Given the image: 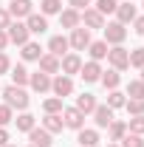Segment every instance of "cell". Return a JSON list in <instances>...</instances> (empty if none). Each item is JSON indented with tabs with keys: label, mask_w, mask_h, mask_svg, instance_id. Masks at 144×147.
Listing matches in <instances>:
<instances>
[{
	"label": "cell",
	"mask_w": 144,
	"mask_h": 147,
	"mask_svg": "<svg viewBox=\"0 0 144 147\" xmlns=\"http://www.w3.org/2000/svg\"><path fill=\"white\" fill-rule=\"evenodd\" d=\"M119 147H144V139L136 136V133H124V139H122Z\"/></svg>",
	"instance_id": "cell-37"
},
{
	"label": "cell",
	"mask_w": 144,
	"mask_h": 147,
	"mask_svg": "<svg viewBox=\"0 0 144 147\" xmlns=\"http://www.w3.org/2000/svg\"><path fill=\"white\" fill-rule=\"evenodd\" d=\"M79 26H85V28H105V17L96 11V9H85L82 14H79Z\"/></svg>",
	"instance_id": "cell-9"
},
{
	"label": "cell",
	"mask_w": 144,
	"mask_h": 147,
	"mask_svg": "<svg viewBox=\"0 0 144 147\" xmlns=\"http://www.w3.org/2000/svg\"><path fill=\"white\" fill-rule=\"evenodd\" d=\"M59 26H62V28H76V26H79V11H76V9L59 11Z\"/></svg>",
	"instance_id": "cell-25"
},
{
	"label": "cell",
	"mask_w": 144,
	"mask_h": 147,
	"mask_svg": "<svg viewBox=\"0 0 144 147\" xmlns=\"http://www.w3.org/2000/svg\"><path fill=\"white\" fill-rule=\"evenodd\" d=\"M26 26H28L31 34H42L48 28V20H45V14H28L26 17Z\"/></svg>",
	"instance_id": "cell-19"
},
{
	"label": "cell",
	"mask_w": 144,
	"mask_h": 147,
	"mask_svg": "<svg viewBox=\"0 0 144 147\" xmlns=\"http://www.w3.org/2000/svg\"><path fill=\"white\" fill-rule=\"evenodd\" d=\"M124 96H127V93H122L119 88H116V91H110V93H108V108H113V110H116V108H124V102H127Z\"/></svg>",
	"instance_id": "cell-30"
},
{
	"label": "cell",
	"mask_w": 144,
	"mask_h": 147,
	"mask_svg": "<svg viewBox=\"0 0 144 147\" xmlns=\"http://www.w3.org/2000/svg\"><path fill=\"white\" fill-rule=\"evenodd\" d=\"M124 110L130 113V116H144V99H127Z\"/></svg>",
	"instance_id": "cell-31"
},
{
	"label": "cell",
	"mask_w": 144,
	"mask_h": 147,
	"mask_svg": "<svg viewBox=\"0 0 144 147\" xmlns=\"http://www.w3.org/2000/svg\"><path fill=\"white\" fill-rule=\"evenodd\" d=\"M62 122H65V127H71V130H82L85 127V113L76 110V108H65L62 110Z\"/></svg>",
	"instance_id": "cell-8"
},
{
	"label": "cell",
	"mask_w": 144,
	"mask_h": 147,
	"mask_svg": "<svg viewBox=\"0 0 144 147\" xmlns=\"http://www.w3.org/2000/svg\"><path fill=\"white\" fill-rule=\"evenodd\" d=\"M102 31H105V42H108V45H122L124 37H127V28L122 23H105Z\"/></svg>",
	"instance_id": "cell-4"
},
{
	"label": "cell",
	"mask_w": 144,
	"mask_h": 147,
	"mask_svg": "<svg viewBox=\"0 0 144 147\" xmlns=\"http://www.w3.org/2000/svg\"><path fill=\"white\" fill-rule=\"evenodd\" d=\"M6 34H9V42H14V45H26L28 37H31V31H28L26 23H20V20H17V23H9Z\"/></svg>",
	"instance_id": "cell-3"
},
{
	"label": "cell",
	"mask_w": 144,
	"mask_h": 147,
	"mask_svg": "<svg viewBox=\"0 0 144 147\" xmlns=\"http://www.w3.org/2000/svg\"><path fill=\"white\" fill-rule=\"evenodd\" d=\"M127 96H130V99H144V82L141 79H133V82L127 85Z\"/></svg>",
	"instance_id": "cell-32"
},
{
	"label": "cell",
	"mask_w": 144,
	"mask_h": 147,
	"mask_svg": "<svg viewBox=\"0 0 144 147\" xmlns=\"http://www.w3.org/2000/svg\"><path fill=\"white\" fill-rule=\"evenodd\" d=\"M113 14H116V23H122V26H127V23H133V20L139 17V14H136V6H133V3H119Z\"/></svg>",
	"instance_id": "cell-14"
},
{
	"label": "cell",
	"mask_w": 144,
	"mask_h": 147,
	"mask_svg": "<svg viewBox=\"0 0 144 147\" xmlns=\"http://www.w3.org/2000/svg\"><path fill=\"white\" fill-rule=\"evenodd\" d=\"M108 62L113 71H124V68H130V51L122 45H113V48H108Z\"/></svg>",
	"instance_id": "cell-2"
},
{
	"label": "cell",
	"mask_w": 144,
	"mask_h": 147,
	"mask_svg": "<svg viewBox=\"0 0 144 147\" xmlns=\"http://www.w3.org/2000/svg\"><path fill=\"white\" fill-rule=\"evenodd\" d=\"M11 122H14V110L3 102V105H0V127H6V125H11Z\"/></svg>",
	"instance_id": "cell-36"
},
{
	"label": "cell",
	"mask_w": 144,
	"mask_h": 147,
	"mask_svg": "<svg viewBox=\"0 0 144 147\" xmlns=\"http://www.w3.org/2000/svg\"><path fill=\"white\" fill-rule=\"evenodd\" d=\"M6 11L14 20H23V17H28V14H34V3H31V0H11Z\"/></svg>",
	"instance_id": "cell-7"
},
{
	"label": "cell",
	"mask_w": 144,
	"mask_h": 147,
	"mask_svg": "<svg viewBox=\"0 0 144 147\" xmlns=\"http://www.w3.org/2000/svg\"><path fill=\"white\" fill-rule=\"evenodd\" d=\"M68 48H71V45H68V37H62V34H54L51 40H48V54L59 57V59L68 54Z\"/></svg>",
	"instance_id": "cell-13"
},
{
	"label": "cell",
	"mask_w": 144,
	"mask_h": 147,
	"mask_svg": "<svg viewBox=\"0 0 144 147\" xmlns=\"http://www.w3.org/2000/svg\"><path fill=\"white\" fill-rule=\"evenodd\" d=\"M28 142H31L34 147H51V144H54L51 133H48L45 127H31V130H28Z\"/></svg>",
	"instance_id": "cell-10"
},
{
	"label": "cell",
	"mask_w": 144,
	"mask_h": 147,
	"mask_svg": "<svg viewBox=\"0 0 144 147\" xmlns=\"http://www.w3.org/2000/svg\"><path fill=\"white\" fill-rule=\"evenodd\" d=\"M99 82H102L108 91H116V88H119V82H122V76H119V71H113V68H110V71H102V79H99Z\"/></svg>",
	"instance_id": "cell-26"
},
{
	"label": "cell",
	"mask_w": 144,
	"mask_h": 147,
	"mask_svg": "<svg viewBox=\"0 0 144 147\" xmlns=\"http://www.w3.org/2000/svg\"><path fill=\"white\" fill-rule=\"evenodd\" d=\"M6 144H9V130L0 127V147H6Z\"/></svg>",
	"instance_id": "cell-44"
},
{
	"label": "cell",
	"mask_w": 144,
	"mask_h": 147,
	"mask_svg": "<svg viewBox=\"0 0 144 147\" xmlns=\"http://www.w3.org/2000/svg\"><path fill=\"white\" fill-rule=\"evenodd\" d=\"M51 91H54V96H59V99L71 96V93H73V79L65 76V74H59V76L51 79Z\"/></svg>",
	"instance_id": "cell-6"
},
{
	"label": "cell",
	"mask_w": 144,
	"mask_h": 147,
	"mask_svg": "<svg viewBox=\"0 0 144 147\" xmlns=\"http://www.w3.org/2000/svg\"><path fill=\"white\" fill-rule=\"evenodd\" d=\"M124 133H127V122H122V119H113L108 125V139L110 142H122Z\"/></svg>",
	"instance_id": "cell-21"
},
{
	"label": "cell",
	"mask_w": 144,
	"mask_h": 147,
	"mask_svg": "<svg viewBox=\"0 0 144 147\" xmlns=\"http://www.w3.org/2000/svg\"><path fill=\"white\" fill-rule=\"evenodd\" d=\"M14 125H17V130H23V133H28L31 127H37V119L28 113V110H23L17 119H14Z\"/></svg>",
	"instance_id": "cell-27"
},
{
	"label": "cell",
	"mask_w": 144,
	"mask_h": 147,
	"mask_svg": "<svg viewBox=\"0 0 144 147\" xmlns=\"http://www.w3.org/2000/svg\"><path fill=\"white\" fill-rule=\"evenodd\" d=\"M93 122H96V127H108L110 122H113V108H108V105H96V110H93Z\"/></svg>",
	"instance_id": "cell-16"
},
{
	"label": "cell",
	"mask_w": 144,
	"mask_h": 147,
	"mask_svg": "<svg viewBox=\"0 0 144 147\" xmlns=\"http://www.w3.org/2000/svg\"><path fill=\"white\" fill-rule=\"evenodd\" d=\"M0 93H3V102L9 105V108L14 110H28V93H26V88H17V85H9V88H0Z\"/></svg>",
	"instance_id": "cell-1"
},
{
	"label": "cell",
	"mask_w": 144,
	"mask_h": 147,
	"mask_svg": "<svg viewBox=\"0 0 144 147\" xmlns=\"http://www.w3.org/2000/svg\"><path fill=\"white\" fill-rule=\"evenodd\" d=\"M42 110H45V113H62V99H59V96H51V99H45V102H42Z\"/></svg>",
	"instance_id": "cell-34"
},
{
	"label": "cell",
	"mask_w": 144,
	"mask_h": 147,
	"mask_svg": "<svg viewBox=\"0 0 144 147\" xmlns=\"http://www.w3.org/2000/svg\"><path fill=\"white\" fill-rule=\"evenodd\" d=\"M141 6H144V0H141Z\"/></svg>",
	"instance_id": "cell-49"
},
{
	"label": "cell",
	"mask_w": 144,
	"mask_h": 147,
	"mask_svg": "<svg viewBox=\"0 0 144 147\" xmlns=\"http://www.w3.org/2000/svg\"><path fill=\"white\" fill-rule=\"evenodd\" d=\"M130 65L133 68H144V48H133L130 51Z\"/></svg>",
	"instance_id": "cell-38"
},
{
	"label": "cell",
	"mask_w": 144,
	"mask_h": 147,
	"mask_svg": "<svg viewBox=\"0 0 144 147\" xmlns=\"http://www.w3.org/2000/svg\"><path fill=\"white\" fill-rule=\"evenodd\" d=\"M28 76H31V74L26 71V65H11V82H14L17 88L28 85Z\"/></svg>",
	"instance_id": "cell-28"
},
{
	"label": "cell",
	"mask_w": 144,
	"mask_h": 147,
	"mask_svg": "<svg viewBox=\"0 0 144 147\" xmlns=\"http://www.w3.org/2000/svg\"><path fill=\"white\" fill-rule=\"evenodd\" d=\"M88 54H90V59L93 62H99V59H108V42L105 40H90V45H88Z\"/></svg>",
	"instance_id": "cell-22"
},
{
	"label": "cell",
	"mask_w": 144,
	"mask_h": 147,
	"mask_svg": "<svg viewBox=\"0 0 144 147\" xmlns=\"http://www.w3.org/2000/svg\"><path fill=\"white\" fill-rule=\"evenodd\" d=\"M76 133H79V139H76L79 147H96V144H99V133H96V130L82 127V130H76Z\"/></svg>",
	"instance_id": "cell-24"
},
{
	"label": "cell",
	"mask_w": 144,
	"mask_h": 147,
	"mask_svg": "<svg viewBox=\"0 0 144 147\" xmlns=\"http://www.w3.org/2000/svg\"><path fill=\"white\" fill-rule=\"evenodd\" d=\"M9 23H11V14H9L6 9H0V28L6 31V28H9Z\"/></svg>",
	"instance_id": "cell-41"
},
{
	"label": "cell",
	"mask_w": 144,
	"mask_h": 147,
	"mask_svg": "<svg viewBox=\"0 0 144 147\" xmlns=\"http://www.w3.org/2000/svg\"><path fill=\"white\" fill-rule=\"evenodd\" d=\"M79 68H82V59H79V54H65L62 59H59V71L65 74V76L79 74Z\"/></svg>",
	"instance_id": "cell-11"
},
{
	"label": "cell",
	"mask_w": 144,
	"mask_h": 147,
	"mask_svg": "<svg viewBox=\"0 0 144 147\" xmlns=\"http://www.w3.org/2000/svg\"><path fill=\"white\" fill-rule=\"evenodd\" d=\"M79 76L85 79V82H99L102 79V65L99 62H82V68H79Z\"/></svg>",
	"instance_id": "cell-15"
},
{
	"label": "cell",
	"mask_w": 144,
	"mask_h": 147,
	"mask_svg": "<svg viewBox=\"0 0 144 147\" xmlns=\"http://www.w3.org/2000/svg\"><path fill=\"white\" fill-rule=\"evenodd\" d=\"M108 147H119V144H108Z\"/></svg>",
	"instance_id": "cell-46"
},
{
	"label": "cell",
	"mask_w": 144,
	"mask_h": 147,
	"mask_svg": "<svg viewBox=\"0 0 144 147\" xmlns=\"http://www.w3.org/2000/svg\"><path fill=\"white\" fill-rule=\"evenodd\" d=\"M6 147H14V144H6Z\"/></svg>",
	"instance_id": "cell-47"
},
{
	"label": "cell",
	"mask_w": 144,
	"mask_h": 147,
	"mask_svg": "<svg viewBox=\"0 0 144 147\" xmlns=\"http://www.w3.org/2000/svg\"><path fill=\"white\" fill-rule=\"evenodd\" d=\"M42 127L48 130L51 136H54V133H62V127H65V122H62V113H45V119H42Z\"/></svg>",
	"instance_id": "cell-17"
},
{
	"label": "cell",
	"mask_w": 144,
	"mask_h": 147,
	"mask_svg": "<svg viewBox=\"0 0 144 147\" xmlns=\"http://www.w3.org/2000/svg\"><path fill=\"white\" fill-rule=\"evenodd\" d=\"M133 26H136V34H141V37H144V14L133 20Z\"/></svg>",
	"instance_id": "cell-42"
},
{
	"label": "cell",
	"mask_w": 144,
	"mask_h": 147,
	"mask_svg": "<svg viewBox=\"0 0 144 147\" xmlns=\"http://www.w3.org/2000/svg\"><path fill=\"white\" fill-rule=\"evenodd\" d=\"M127 133L144 136V116H130V122H127Z\"/></svg>",
	"instance_id": "cell-33"
},
{
	"label": "cell",
	"mask_w": 144,
	"mask_h": 147,
	"mask_svg": "<svg viewBox=\"0 0 144 147\" xmlns=\"http://www.w3.org/2000/svg\"><path fill=\"white\" fill-rule=\"evenodd\" d=\"M68 45H71L73 51H85V48L90 45V31L85 28V26H76V28H71Z\"/></svg>",
	"instance_id": "cell-5"
},
{
	"label": "cell",
	"mask_w": 144,
	"mask_h": 147,
	"mask_svg": "<svg viewBox=\"0 0 144 147\" xmlns=\"http://www.w3.org/2000/svg\"><path fill=\"white\" fill-rule=\"evenodd\" d=\"M9 71H11V59L0 51V74H9Z\"/></svg>",
	"instance_id": "cell-39"
},
{
	"label": "cell",
	"mask_w": 144,
	"mask_h": 147,
	"mask_svg": "<svg viewBox=\"0 0 144 147\" xmlns=\"http://www.w3.org/2000/svg\"><path fill=\"white\" fill-rule=\"evenodd\" d=\"M28 85H31V91H37V93H48L51 91V76L42 74V71H37V74L28 76Z\"/></svg>",
	"instance_id": "cell-12"
},
{
	"label": "cell",
	"mask_w": 144,
	"mask_h": 147,
	"mask_svg": "<svg viewBox=\"0 0 144 147\" xmlns=\"http://www.w3.org/2000/svg\"><path fill=\"white\" fill-rule=\"evenodd\" d=\"M141 82H144V68H141Z\"/></svg>",
	"instance_id": "cell-45"
},
{
	"label": "cell",
	"mask_w": 144,
	"mask_h": 147,
	"mask_svg": "<svg viewBox=\"0 0 144 147\" xmlns=\"http://www.w3.org/2000/svg\"><path fill=\"white\" fill-rule=\"evenodd\" d=\"M20 48H23L20 54H23V59H26V62H37V59L42 57V48H40V42H31V40H28V42H26V45H20Z\"/></svg>",
	"instance_id": "cell-23"
},
{
	"label": "cell",
	"mask_w": 144,
	"mask_h": 147,
	"mask_svg": "<svg viewBox=\"0 0 144 147\" xmlns=\"http://www.w3.org/2000/svg\"><path fill=\"white\" fill-rule=\"evenodd\" d=\"M96 105H99V102H96V96H93V93H82V96H76V105H73V108L82 110V113L88 116V113L96 110Z\"/></svg>",
	"instance_id": "cell-20"
},
{
	"label": "cell",
	"mask_w": 144,
	"mask_h": 147,
	"mask_svg": "<svg viewBox=\"0 0 144 147\" xmlns=\"http://www.w3.org/2000/svg\"><path fill=\"white\" fill-rule=\"evenodd\" d=\"M28 147H34V144H28Z\"/></svg>",
	"instance_id": "cell-48"
},
{
	"label": "cell",
	"mask_w": 144,
	"mask_h": 147,
	"mask_svg": "<svg viewBox=\"0 0 144 147\" xmlns=\"http://www.w3.org/2000/svg\"><path fill=\"white\" fill-rule=\"evenodd\" d=\"M37 62H40V71L48 74V76H51V74H59V57H54V54H42Z\"/></svg>",
	"instance_id": "cell-18"
},
{
	"label": "cell",
	"mask_w": 144,
	"mask_h": 147,
	"mask_svg": "<svg viewBox=\"0 0 144 147\" xmlns=\"http://www.w3.org/2000/svg\"><path fill=\"white\" fill-rule=\"evenodd\" d=\"M59 11H62V0H42L40 3V14H45V17L48 14H59Z\"/></svg>",
	"instance_id": "cell-29"
},
{
	"label": "cell",
	"mask_w": 144,
	"mask_h": 147,
	"mask_svg": "<svg viewBox=\"0 0 144 147\" xmlns=\"http://www.w3.org/2000/svg\"><path fill=\"white\" fill-rule=\"evenodd\" d=\"M6 45H9V34L0 28V51H6Z\"/></svg>",
	"instance_id": "cell-43"
},
{
	"label": "cell",
	"mask_w": 144,
	"mask_h": 147,
	"mask_svg": "<svg viewBox=\"0 0 144 147\" xmlns=\"http://www.w3.org/2000/svg\"><path fill=\"white\" fill-rule=\"evenodd\" d=\"M116 6H119V0H96V11H99L102 17H105V14H113Z\"/></svg>",
	"instance_id": "cell-35"
},
{
	"label": "cell",
	"mask_w": 144,
	"mask_h": 147,
	"mask_svg": "<svg viewBox=\"0 0 144 147\" xmlns=\"http://www.w3.org/2000/svg\"><path fill=\"white\" fill-rule=\"evenodd\" d=\"M68 6H71V9H76V11H85V9L90 6V0H68Z\"/></svg>",
	"instance_id": "cell-40"
}]
</instances>
